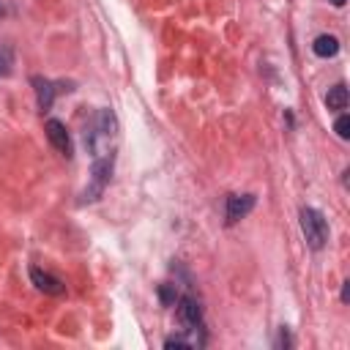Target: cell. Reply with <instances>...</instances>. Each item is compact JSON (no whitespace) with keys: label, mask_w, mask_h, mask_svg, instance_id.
Returning a JSON list of instances; mask_svg holds the SVG:
<instances>
[{"label":"cell","mask_w":350,"mask_h":350,"mask_svg":"<svg viewBox=\"0 0 350 350\" xmlns=\"http://www.w3.org/2000/svg\"><path fill=\"white\" fill-rule=\"evenodd\" d=\"M115 139H118V118L112 109H98L90 129L85 131V148L90 150L93 159L115 156Z\"/></svg>","instance_id":"cell-1"},{"label":"cell","mask_w":350,"mask_h":350,"mask_svg":"<svg viewBox=\"0 0 350 350\" xmlns=\"http://www.w3.org/2000/svg\"><path fill=\"white\" fill-rule=\"evenodd\" d=\"M301 230L309 243V249L320 252L328 241V221L317 208H301Z\"/></svg>","instance_id":"cell-2"},{"label":"cell","mask_w":350,"mask_h":350,"mask_svg":"<svg viewBox=\"0 0 350 350\" xmlns=\"http://www.w3.org/2000/svg\"><path fill=\"white\" fill-rule=\"evenodd\" d=\"M112 164H115V156L93 159V164H90V186L82 191V202H93V200L101 197V191L107 189V183L112 178Z\"/></svg>","instance_id":"cell-3"},{"label":"cell","mask_w":350,"mask_h":350,"mask_svg":"<svg viewBox=\"0 0 350 350\" xmlns=\"http://www.w3.org/2000/svg\"><path fill=\"white\" fill-rule=\"evenodd\" d=\"M254 202H257V197L254 194H230L227 197V208H224V221L227 224H235V221H241L243 216H249V211L254 208Z\"/></svg>","instance_id":"cell-4"},{"label":"cell","mask_w":350,"mask_h":350,"mask_svg":"<svg viewBox=\"0 0 350 350\" xmlns=\"http://www.w3.org/2000/svg\"><path fill=\"white\" fill-rule=\"evenodd\" d=\"M44 131H46V139L52 142V148L68 159V156H71V137H68L66 126H63L60 120L49 118V120H46V126H44Z\"/></svg>","instance_id":"cell-5"},{"label":"cell","mask_w":350,"mask_h":350,"mask_svg":"<svg viewBox=\"0 0 350 350\" xmlns=\"http://www.w3.org/2000/svg\"><path fill=\"white\" fill-rule=\"evenodd\" d=\"M178 317L186 328H197L202 325V306L194 295H180L178 298Z\"/></svg>","instance_id":"cell-6"},{"label":"cell","mask_w":350,"mask_h":350,"mask_svg":"<svg viewBox=\"0 0 350 350\" xmlns=\"http://www.w3.org/2000/svg\"><path fill=\"white\" fill-rule=\"evenodd\" d=\"M30 282L36 284V290H41V293H46V295H63V293H66V284H63L57 276L41 271V268H30Z\"/></svg>","instance_id":"cell-7"},{"label":"cell","mask_w":350,"mask_h":350,"mask_svg":"<svg viewBox=\"0 0 350 350\" xmlns=\"http://www.w3.org/2000/svg\"><path fill=\"white\" fill-rule=\"evenodd\" d=\"M202 325L197 328H186V334H178V336H167L164 339V347H202L205 345V336L200 334Z\"/></svg>","instance_id":"cell-8"},{"label":"cell","mask_w":350,"mask_h":350,"mask_svg":"<svg viewBox=\"0 0 350 350\" xmlns=\"http://www.w3.org/2000/svg\"><path fill=\"white\" fill-rule=\"evenodd\" d=\"M33 88H36L38 109H41V112H46V109L52 107V101H55V93H57L55 82H49V79H44V77H33Z\"/></svg>","instance_id":"cell-9"},{"label":"cell","mask_w":350,"mask_h":350,"mask_svg":"<svg viewBox=\"0 0 350 350\" xmlns=\"http://www.w3.org/2000/svg\"><path fill=\"white\" fill-rule=\"evenodd\" d=\"M312 52H314L317 57H334V55L339 52V38H336V36L323 33V36H317V38H314Z\"/></svg>","instance_id":"cell-10"},{"label":"cell","mask_w":350,"mask_h":350,"mask_svg":"<svg viewBox=\"0 0 350 350\" xmlns=\"http://www.w3.org/2000/svg\"><path fill=\"white\" fill-rule=\"evenodd\" d=\"M325 107L328 109H334V112H339V109H345L347 107V88L339 82V85H334L328 93H325Z\"/></svg>","instance_id":"cell-11"},{"label":"cell","mask_w":350,"mask_h":350,"mask_svg":"<svg viewBox=\"0 0 350 350\" xmlns=\"http://www.w3.org/2000/svg\"><path fill=\"white\" fill-rule=\"evenodd\" d=\"M14 68V49L11 46H0V77H8Z\"/></svg>","instance_id":"cell-12"},{"label":"cell","mask_w":350,"mask_h":350,"mask_svg":"<svg viewBox=\"0 0 350 350\" xmlns=\"http://www.w3.org/2000/svg\"><path fill=\"white\" fill-rule=\"evenodd\" d=\"M159 298H161L164 306H175V301H178L175 284H161V287H159Z\"/></svg>","instance_id":"cell-13"},{"label":"cell","mask_w":350,"mask_h":350,"mask_svg":"<svg viewBox=\"0 0 350 350\" xmlns=\"http://www.w3.org/2000/svg\"><path fill=\"white\" fill-rule=\"evenodd\" d=\"M334 131H336V137H342V139H347L350 137V115H339L336 118V123H334Z\"/></svg>","instance_id":"cell-14"},{"label":"cell","mask_w":350,"mask_h":350,"mask_svg":"<svg viewBox=\"0 0 350 350\" xmlns=\"http://www.w3.org/2000/svg\"><path fill=\"white\" fill-rule=\"evenodd\" d=\"M290 345V336H287V328L279 331V339H276V347H287Z\"/></svg>","instance_id":"cell-15"},{"label":"cell","mask_w":350,"mask_h":350,"mask_svg":"<svg viewBox=\"0 0 350 350\" xmlns=\"http://www.w3.org/2000/svg\"><path fill=\"white\" fill-rule=\"evenodd\" d=\"M347 298H350V282L342 284V304H347Z\"/></svg>","instance_id":"cell-16"},{"label":"cell","mask_w":350,"mask_h":350,"mask_svg":"<svg viewBox=\"0 0 350 350\" xmlns=\"http://www.w3.org/2000/svg\"><path fill=\"white\" fill-rule=\"evenodd\" d=\"M328 3H331V5H336V8H342V5L347 3V0H328Z\"/></svg>","instance_id":"cell-17"},{"label":"cell","mask_w":350,"mask_h":350,"mask_svg":"<svg viewBox=\"0 0 350 350\" xmlns=\"http://www.w3.org/2000/svg\"><path fill=\"white\" fill-rule=\"evenodd\" d=\"M0 14H3V5H0Z\"/></svg>","instance_id":"cell-18"}]
</instances>
